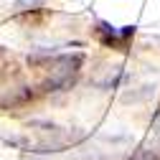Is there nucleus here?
Segmentation results:
<instances>
[{"label":"nucleus","instance_id":"nucleus-1","mask_svg":"<svg viewBox=\"0 0 160 160\" xmlns=\"http://www.w3.org/2000/svg\"><path fill=\"white\" fill-rule=\"evenodd\" d=\"M82 61L84 56L82 53H53L46 66L51 71V76L46 79L43 89L46 92H61V89H69L74 84V76L79 74V69H82Z\"/></svg>","mask_w":160,"mask_h":160},{"label":"nucleus","instance_id":"nucleus-2","mask_svg":"<svg viewBox=\"0 0 160 160\" xmlns=\"http://www.w3.org/2000/svg\"><path fill=\"white\" fill-rule=\"evenodd\" d=\"M132 33H135L132 26H127V28H122V31H117V28H112V26H107V23H99V26H97L99 41H102L104 46H114V48H122L125 41H127Z\"/></svg>","mask_w":160,"mask_h":160},{"label":"nucleus","instance_id":"nucleus-3","mask_svg":"<svg viewBox=\"0 0 160 160\" xmlns=\"http://www.w3.org/2000/svg\"><path fill=\"white\" fill-rule=\"evenodd\" d=\"M130 160H160V152L158 150H137Z\"/></svg>","mask_w":160,"mask_h":160}]
</instances>
